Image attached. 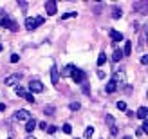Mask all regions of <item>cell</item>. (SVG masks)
<instances>
[{
  "mask_svg": "<svg viewBox=\"0 0 148 139\" xmlns=\"http://www.w3.org/2000/svg\"><path fill=\"white\" fill-rule=\"evenodd\" d=\"M45 11H47V14H56V2L54 0H47L45 2Z\"/></svg>",
  "mask_w": 148,
  "mask_h": 139,
  "instance_id": "9c48e42d",
  "label": "cell"
},
{
  "mask_svg": "<svg viewBox=\"0 0 148 139\" xmlns=\"http://www.w3.org/2000/svg\"><path fill=\"white\" fill-rule=\"evenodd\" d=\"M132 54V42H125V49H123V56H130Z\"/></svg>",
  "mask_w": 148,
  "mask_h": 139,
  "instance_id": "9a60e30c",
  "label": "cell"
},
{
  "mask_svg": "<svg viewBox=\"0 0 148 139\" xmlns=\"http://www.w3.org/2000/svg\"><path fill=\"white\" fill-rule=\"evenodd\" d=\"M71 78H72L76 83H83V81H85V78H87V74H85V72L81 71V69H74V71H72V74H71Z\"/></svg>",
  "mask_w": 148,
  "mask_h": 139,
  "instance_id": "3957f363",
  "label": "cell"
},
{
  "mask_svg": "<svg viewBox=\"0 0 148 139\" xmlns=\"http://www.w3.org/2000/svg\"><path fill=\"white\" fill-rule=\"evenodd\" d=\"M62 130H63L65 134H71V132H72V127L69 125V123H65V125H63V128H62Z\"/></svg>",
  "mask_w": 148,
  "mask_h": 139,
  "instance_id": "cb8c5ba5",
  "label": "cell"
},
{
  "mask_svg": "<svg viewBox=\"0 0 148 139\" xmlns=\"http://www.w3.org/2000/svg\"><path fill=\"white\" fill-rule=\"evenodd\" d=\"M121 58H123V51H121V49H116V51H114V56H112V60H114V62H119Z\"/></svg>",
  "mask_w": 148,
  "mask_h": 139,
  "instance_id": "e0dca14e",
  "label": "cell"
},
{
  "mask_svg": "<svg viewBox=\"0 0 148 139\" xmlns=\"http://www.w3.org/2000/svg\"><path fill=\"white\" fill-rule=\"evenodd\" d=\"M72 16H76V13H65V14H62V20H65V18H72Z\"/></svg>",
  "mask_w": 148,
  "mask_h": 139,
  "instance_id": "4316f807",
  "label": "cell"
},
{
  "mask_svg": "<svg viewBox=\"0 0 148 139\" xmlns=\"http://www.w3.org/2000/svg\"><path fill=\"white\" fill-rule=\"evenodd\" d=\"M9 60H11V63H16V62L20 60V56H18V54H11V58H9Z\"/></svg>",
  "mask_w": 148,
  "mask_h": 139,
  "instance_id": "83f0119b",
  "label": "cell"
},
{
  "mask_svg": "<svg viewBox=\"0 0 148 139\" xmlns=\"http://www.w3.org/2000/svg\"><path fill=\"white\" fill-rule=\"evenodd\" d=\"M105 90H107L108 94H112V92H116V90H117V85L114 83V79H110V81L107 83V87H105Z\"/></svg>",
  "mask_w": 148,
  "mask_h": 139,
  "instance_id": "7c38bea8",
  "label": "cell"
},
{
  "mask_svg": "<svg viewBox=\"0 0 148 139\" xmlns=\"http://www.w3.org/2000/svg\"><path fill=\"white\" fill-rule=\"evenodd\" d=\"M98 78L103 79V78H105V72H103V71H98Z\"/></svg>",
  "mask_w": 148,
  "mask_h": 139,
  "instance_id": "4dcf8cb0",
  "label": "cell"
},
{
  "mask_svg": "<svg viewBox=\"0 0 148 139\" xmlns=\"http://www.w3.org/2000/svg\"><path fill=\"white\" fill-rule=\"evenodd\" d=\"M110 36H112V42H114V43H117V42H121V40H123V34H121V33H117V31H114V29L110 31Z\"/></svg>",
  "mask_w": 148,
  "mask_h": 139,
  "instance_id": "4fadbf2b",
  "label": "cell"
},
{
  "mask_svg": "<svg viewBox=\"0 0 148 139\" xmlns=\"http://www.w3.org/2000/svg\"><path fill=\"white\" fill-rule=\"evenodd\" d=\"M141 63H143V65H146V63H148V56H146V54H145V56H141Z\"/></svg>",
  "mask_w": 148,
  "mask_h": 139,
  "instance_id": "f546056e",
  "label": "cell"
},
{
  "mask_svg": "<svg viewBox=\"0 0 148 139\" xmlns=\"http://www.w3.org/2000/svg\"><path fill=\"white\" fill-rule=\"evenodd\" d=\"M24 99L27 101V103H34V101H36V99H34V96H33L31 92H25V94H24Z\"/></svg>",
  "mask_w": 148,
  "mask_h": 139,
  "instance_id": "d6986e66",
  "label": "cell"
},
{
  "mask_svg": "<svg viewBox=\"0 0 148 139\" xmlns=\"http://www.w3.org/2000/svg\"><path fill=\"white\" fill-rule=\"evenodd\" d=\"M36 125H38L42 130H45V128H47V123H45V121H42V123H36Z\"/></svg>",
  "mask_w": 148,
  "mask_h": 139,
  "instance_id": "f1b7e54d",
  "label": "cell"
},
{
  "mask_svg": "<svg viewBox=\"0 0 148 139\" xmlns=\"http://www.w3.org/2000/svg\"><path fill=\"white\" fill-rule=\"evenodd\" d=\"M34 128H36V121H34V118L27 119V123H25V132H33Z\"/></svg>",
  "mask_w": 148,
  "mask_h": 139,
  "instance_id": "8fae6325",
  "label": "cell"
},
{
  "mask_svg": "<svg viewBox=\"0 0 148 139\" xmlns=\"http://www.w3.org/2000/svg\"><path fill=\"white\" fill-rule=\"evenodd\" d=\"M4 110H5V105H4V103H0V112H4Z\"/></svg>",
  "mask_w": 148,
  "mask_h": 139,
  "instance_id": "1f68e13d",
  "label": "cell"
},
{
  "mask_svg": "<svg viewBox=\"0 0 148 139\" xmlns=\"http://www.w3.org/2000/svg\"><path fill=\"white\" fill-rule=\"evenodd\" d=\"M123 139H132V137H128V136H127V137H123Z\"/></svg>",
  "mask_w": 148,
  "mask_h": 139,
  "instance_id": "d6a6232c",
  "label": "cell"
},
{
  "mask_svg": "<svg viewBox=\"0 0 148 139\" xmlns=\"http://www.w3.org/2000/svg\"><path fill=\"white\" fill-rule=\"evenodd\" d=\"M29 90L33 92H43V83L40 81V79H31L29 81Z\"/></svg>",
  "mask_w": 148,
  "mask_h": 139,
  "instance_id": "277c9868",
  "label": "cell"
},
{
  "mask_svg": "<svg viewBox=\"0 0 148 139\" xmlns=\"http://www.w3.org/2000/svg\"><path fill=\"white\" fill-rule=\"evenodd\" d=\"M105 62H107V54L105 53H99V56H98V67H101Z\"/></svg>",
  "mask_w": 148,
  "mask_h": 139,
  "instance_id": "ac0fdd59",
  "label": "cell"
},
{
  "mask_svg": "<svg viewBox=\"0 0 148 139\" xmlns=\"http://www.w3.org/2000/svg\"><path fill=\"white\" fill-rule=\"evenodd\" d=\"M117 108H119V110H127V103H125V101H117V105H116Z\"/></svg>",
  "mask_w": 148,
  "mask_h": 139,
  "instance_id": "d4e9b609",
  "label": "cell"
},
{
  "mask_svg": "<svg viewBox=\"0 0 148 139\" xmlns=\"http://www.w3.org/2000/svg\"><path fill=\"white\" fill-rule=\"evenodd\" d=\"M69 108H71V110H79V103H78V101H72V103L69 105Z\"/></svg>",
  "mask_w": 148,
  "mask_h": 139,
  "instance_id": "603a6c76",
  "label": "cell"
},
{
  "mask_svg": "<svg viewBox=\"0 0 148 139\" xmlns=\"http://www.w3.org/2000/svg\"><path fill=\"white\" fill-rule=\"evenodd\" d=\"M43 112H45V116H47V114H49V116H51V114H54V107H53V105H49V107L43 108Z\"/></svg>",
  "mask_w": 148,
  "mask_h": 139,
  "instance_id": "7402d4cb",
  "label": "cell"
},
{
  "mask_svg": "<svg viewBox=\"0 0 148 139\" xmlns=\"http://www.w3.org/2000/svg\"><path fill=\"white\" fill-rule=\"evenodd\" d=\"M105 121H107V125L110 127V134H112V136H116V134H117V127H116V121H114V118H112L110 114H107V116H105Z\"/></svg>",
  "mask_w": 148,
  "mask_h": 139,
  "instance_id": "8992f818",
  "label": "cell"
},
{
  "mask_svg": "<svg viewBox=\"0 0 148 139\" xmlns=\"http://www.w3.org/2000/svg\"><path fill=\"white\" fill-rule=\"evenodd\" d=\"M0 51H2V43H0Z\"/></svg>",
  "mask_w": 148,
  "mask_h": 139,
  "instance_id": "836d02e7",
  "label": "cell"
},
{
  "mask_svg": "<svg viewBox=\"0 0 148 139\" xmlns=\"http://www.w3.org/2000/svg\"><path fill=\"white\" fill-rule=\"evenodd\" d=\"M74 69H76V65H72V63H69V65H67V67H65V69L62 71V76H71Z\"/></svg>",
  "mask_w": 148,
  "mask_h": 139,
  "instance_id": "5bb4252c",
  "label": "cell"
},
{
  "mask_svg": "<svg viewBox=\"0 0 148 139\" xmlns=\"http://www.w3.org/2000/svg\"><path fill=\"white\" fill-rule=\"evenodd\" d=\"M45 132H47V134H56V132H58V127L51 125V127H47V128H45Z\"/></svg>",
  "mask_w": 148,
  "mask_h": 139,
  "instance_id": "ffe728a7",
  "label": "cell"
},
{
  "mask_svg": "<svg viewBox=\"0 0 148 139\" xmlns=\"http://www.w3.org/2000/svg\"><path fill=\"white\" fill-rule=\"evenodd\" d=\"M58 79H60V72H58L56 65H53V67H51V83L58 85Z\"/></svg>",
  "mask_w": 148,
  "mask_h": 139,
  "instance_id": "ba28073f",
  "label": "cell"
},
{
  "mask_svg": "<svg viewBox=\"0 0 148 139\" xmlns=\"http://www.w3.org/2000/svg\"><path fill=\"white\" fill-rule=\"evenodd\" d=\"M121 16H123V11H121L117 5H114V7H112V18L117 20V18H121Z\"/></svg>",
  "mask_w": 148,
  "mask_h": 139,
  "instance_id": "2e32d148",
  "label": "cell"
},
{
  "mask_svg": "<svg viewBox=\"0 0 148 139\" xmlns=\"http://www.w3.org/2000/svg\"><path fill=\"white\" fill-rule=\"evenodd\" d=\"M14 90H16V94H18V96H22V98H24V94H25V90L22 89V87H18V85H16V89H14Z\"/></svg>",
  "mask_w": 148,
  "mask_h": 139,
  "instance_id": "484cf974",
  "label": "cell"
},
{
  "mask_svg": "<svg viewBox=\"0 0 148 139\" xmlns=\"http://www.w3.org/2000/svg\"><path fill=\"white\" fill-rule=\"evenodd\" d=\"M43 22H45V18L43 16H36V18H25V29H29V31H33V29H36V27H40Z\"/></svg>",
  "mask_w": 148,
  "mask_h": 139,
  "instance_id": "6da1fadb",
  "label": "cell"
},
{
  "mask_svg": "<svg viewBox=\"0 0 148 139\" xmlns=\"http://www.w3.org/2000/svg\"><path fill=\"white\" fill-rule=\"evenodd\" d=\"M20 78H22L20 74H13V76H7L4 83H5L7 87H13V85H18V81H20Z\"/></svg>",
  "mask_w": 148,
  "mask_h": 139,
  "instance_id": "52a82bcc",
  "label": "cell"
},
{
  "mask_svg": "<svg viewBox=\"0 0 148 139\" xmlns=\"http://www.w3.org/2000/svg\"><path fill=\"white\" fill-rule=\"evenodd\" d=\"M14 119L16 121H27V119H31V114H29L25 108H20V110L14 112Z\"/></svg>",
  "mask_w": 148,
  "mask_h": 139,
  "instance_id": "5b68a950",
  "label": "cell"
},
{
  "mask_svg": "<svg viewBox=\"0 0 148 139\" xmlns=\"http://www.w3.org/2000/svg\"><path fill=\"white\" fill-rule=\"evenodd\" d=\"M92 134H94V128H92V127H87V128H85V139H88Z\"/></svg>",
  "mask_w": 148,
  "mask_h": 139,
  "instance_id": "44dd1931",
  "label": "cell"
},
{
  "mask_svg": "<svg viewBox=\"0 0 148 139\" xmlns=\"http://www.w3.org/2000/svg\"><path fill=\"white\" fill-rule=\"evenodd\" d=\"M7 139H9V137H7Z\"/></svg>",
  "mask_w": 148,
  "mask_h": 139,
  "instance_id": "e575fe53",
  "label": "cell"
},
{
  "mask_svg": "<svg viewBox=\"0 0 148 139\" xmlns=\"http://www.w3.org/2000/svg\"><path fill=\"white\" fill-rule=\"evenodd\" d=\"M0 25H2L4 29H9V31H18V24H16V22H14V20H11L9 16H4L2 20H0Z\"/></svg>",
  "mask_w": 148,
  "mask_h": 139,
  "instance_id": "7a4b0ae2",
  "label": "cell"
},
{
  "mask_svg": "<svg viewBox=\"0 0 148 139\" xmlns=\"http://www.w3.org/2000/svg\"><path fill=\"white\" fill-rule=\"evenodd\" d=\"M146 116H148V108H146V107H139L137 112H136V118H139L141 121H145Z\"/></svg>",
  "mask_w": 148,
  "mask_h": 139,
  "instance_id": "30bf717a",
  "label": "cell"
}]
</instances>
